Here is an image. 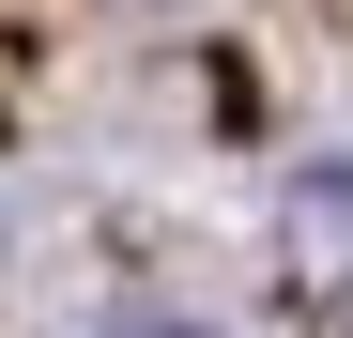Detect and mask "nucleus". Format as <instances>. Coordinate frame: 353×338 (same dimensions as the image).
<instances>
[{"label":"nucleus","mask_w":353,"mask_h":338,"mask_svg":"<svg viewBox=\"0 0 353 338\" xmlns=\"http://www.w3.org/2000/svg\"><path fill=\"white\" fill-rule=\"evenodd\" d=\"M307 215H353V154H338V169H307Z\"/></svg>","instance_id":"f257e3e1"},{"label":"nucleus","mask_w":353,"mask_h":338,"mask_svg":"<svg viewBox=\"0 0 353 338\" xmlns=\"http://www.w3.org/2000/svg\"><path fill=\"white\" fill-rule=\"evenodd\" d=\"M108 338H185V323H108Z\"/></svg>","instance_id":"f03ea898"}]
</instances>
